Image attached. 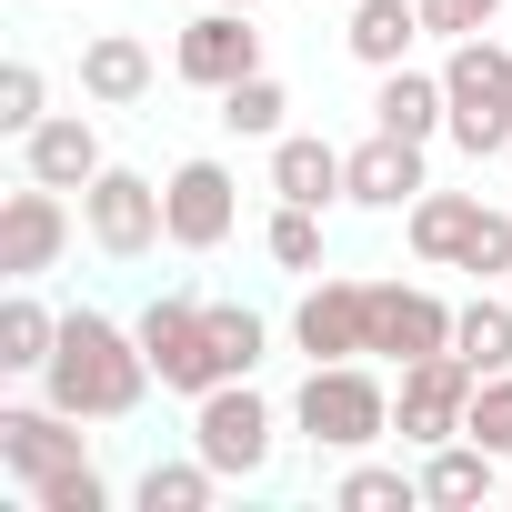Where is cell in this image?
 Masks as SVG:
<instances>
[{
	"instance_id": "cell-14",
	"label": "cell",
	"mask_w": 512,
	"mask_h": 512,
	"mask_svg": "<svg viewBox=\"0 0 512 512\" xmlns=\"http://www.w3.org/2000/svg\"><path fill=\"white\" fill-rule=\"evenodd\" d=\"M432 181H422V141H402V131H372L352 161H342V201H362V211H402V201H422Z\"/></svg>"
},
{
	"instance_id": "cell-27",
	"label": "cell",
	"mask_w": 512,
	"mask_h": 512,
	"mask_svg": "<svg viewBox=\"0 0 512 512\" xmlns=\"http://www.w3.org/2000/svg\"><path fill=\"white\" fill-rule=\"evenodd\" d=\"M211 482H221V472H211L201 452H191V462H151V472H141V512H201Z\"/></svg>"
},
{
	"instance_id": "cell-34",
	"label": "cell",
	"mask_w": 512,
	"mask_h": 512,
	"mask_svg": "<svg viewBox=\"0 0 512 512\" xmlns=\"http://www.w3.org/2000/svg\"><path fill=\"white\" fill-rule=\"evenodd\" d=\"M502 161H512V151H502Z\"/></svg>"
},
{
	"instance_id": "cell-24",
	"label": "cell",
	"mask_w": 512,
	"mask_h": 512,
	"mask_svg": "<svg viewBox=\"0 0 512 512\" xmlns=\"http://www.w3.org/2000/svg\"><path fill=\"white\" fill-rule=\"evenodd\" d=\"M211 352H221V382H251L262 352H272L262 312H251V302H211Z\"/></svg>"
},
{
	"instance_id": "cell-33",
	"label": "cell",
	"mask_w": 512,
	"mask_h": 512,
	"mask_svg": "<svg viewBox=\"0 0 512 512\" xmlns=\"http://www.w3.org/2000/svg\"><path fill=\"white\" fill-rule=\"evenodd\" d=\"M221 11H251V0H221Z\"/></svg>"
},
{
	"instance_id": "cell-19",
	"label": "cell",
	"mask_w": 512,
	"mask_h": 512,
	"mask_svg": "<svg viewBox=\"0 0 512 512\" xmlns=\"http://www.w3.org/2000/svg\"><path fill=\"white\" fill-rule=\"evenodd\" d=\"M472 231H482V201H472V191H422V201H412V251H422L432 272H462Z\"/></svg>"
},
{
	"instance_id": "cell-9",
	"label": "cell",
	"mask_w": 512,
	"mask_h": 512,
	"mask_svg": "<svg viewBox=\"0 0 512 512\" xmlns=\"http://www.w3.org/2000/svg\"><path fill=\"white\" fill-rule=\"evenodd\" d=\"M452 352V302L422 292V282H372V362H432Z\"/></svg>"
},
{
	"instance_id": "cell-13",
	"label": "cell",
	"mask_w": 512,
	"mask_h": 512,
	"mask_svg": "<svg viewBox=\"0 0 512 512\" xmlns=\"http://www.w3.org/2000/svg\"><path fill=\"white\" fill-rule=\"evenodd\" d=\"M292 342L312 362H362L372 352V282H312L292 312Z\"/></svg>"
},
{
	"instance_id": "cell-3",
	"label": "cell",
	"mask_w": 512,
	"mask_h": 512,
	"mask_svg": "<svg viewBox=\"0 0 512 512\" xmlns=\"http://www.w3.org/2000/svg\"><path fill=\"white\" fill-rule=\"evenodd\" d=\"M442 101H452V141H462L472 161L512 151V51H502L492 31L452 41V61H442Z\"/></svg>"
},
{
	"instance_id": "cell-32",
	"label": "cell",
	"mask_w": 512,
	"mask_h": 512,
	"mask_svg": "<svg viewBox=\"0 0 512 512\" xmlns=\"http://www.w3.org/2000/svg\"><path fill=\"white\" fill-rule=\"evenodd\" d=\"M492 11H502V0H422V31L472 41V31H492Z\"/></svg>"
},
{
	"instance_id": "cell-21",
	"label": "cell",
	"mask_w": 512,
	"mask_h": 512,
	"mask_svg": "<svg viewBox=\"0 0 512 512\" xmlns=\"http://www.w3.org/2000/svg\"><path fill=\"white\" fill-rule=\"evenodd\" d=\"M352 61H372V71H402L412 61V41H422V0H352Z\"/></svg>"
},
{
	"instance_id": "cell-17",
	"label": "cell",
	"mask_w": 512,
	"mask_h": 512,
	"mask_svg": "<svg viewBox=\"0 0 512 512\" xmlns=\"http://www.w3.org/2000/svg\"><path fill=\"white\" fill-rule=\"evenodd\" d=\"M342 161H352V151H332V141H312V131H282V141H272V191L302 201V211H322V201H342Z\"/></svg>"
},
{
	"instance_id": "cell-22",
	"label": "cell",
	"mask_w": 512,
	"mask_h": 512,
	"mask_svg": "<svg viewBox=\"0 0 512 512\" xmlns=\"http://www.w3.org/2000/svg\"><path fill=\"white\" fill-rule=\"evenodd\" d=\"M452 352L492 382V372H512V302H492V292H472L462 312H452Z\"/></svg>"
},
{
	"instance_id": "cell-5",
	"label": "cell",
	"mask_w": 512,
	"mask_h": 512,
	"mask_svg": "<svg viewBox=\"0 0 512 512\" xmlns=\"http://www.w3.org/2000/svg\"><path fill=\"white\" fill-rule=\"evenodd\" d=\"M191 452L221 472V482H251L272 462V402L251 392V382H211L201 402H191Z\"/></svg>"
},
{
	"instance_id": "cell-18",
	"label": "cell",
	"mask_w": 512,
	"mask_h": 512,
	"mask_svg": "<svg viewBox=\"0 0 512 512\" xmlns=\"http://www.w3.org/2000/svg\"><path fill=\"white\" fill-rule=\"evenodd\" d=\"M492 462H502V452H482L472 432L432 442V462H422V502H442V512H472V502H492V492H502V482H492Z\"/></svg>"
},
{
	"instance_id": "cell-15",
	"label": "cell",
	"mask_w": 512,
	"mask_h": 512,
	"mask_svg": "<svg viewBox=\"0 0 512 512\" xmlns=\"http://www.w3.org/2000/svg\"><path fill=\"white\" fill-rule=\"evenodd\" d=\"M21 171H31V181H51V191H91L111 161H101V131H91L81 111H51V121L21 141Z\"/></svg>"
},
{
	"instance_id": "cell-29",
	"label": "cell",
	"mask_w": 512,
	"mask_h": 512,
	"mask_svg": "<svg viewBox=\"0 0 512 512\" xmlns=\"http://www.w3.org/2000/svg\"><path fill=\"white\" fill-rule=\"evenodd\" d=\"M462 432H472L482 452H502V462H512V372H492V382L472 392V412H462Z\"/></svg>"
},
{
	"instance_id": "cell-8",
	"label": "cell",
	"mask_w": 512,
	"mask_h": 512,
	"mask_svg": "<svg viewBox=\"0 0 512 512\" xmlns=\"http://www.w3.org/2000/svg\"><path fill=\"white\" fill-rule=\"evenodd\" d=\"M81 221H91V241L111 251V262H141L151 241H171L161 181H141V171H101V181L81 191Z\"/></svg>"
},
{
	"instance_id": "cell-4",
	"label": "cell",
	"mask_w": 512,
	"mask_h": 512,
	"mask_svg": "<svg viewBox=\"0 0 512 512\" xmlns=\"http://www.w3.org/2000/svg\"><path fill=\"white\" fill-rule=\"evenodd\" d=\"M292 422H302V442H312V452H372V442L392 432V392H382L362 362H312V382H302Z\"/></svg>"
},
{
	"instance_id": "cell-23",
	"label": "cell",
	"mask_w": 512,
	"mask_h": 512,
	"mask_svg": "<svg viewBox=\"0 0 512 512\" xmlns=\"http://www.w3.org/2000/svg\"><path fill=\"white\" fill-rule=\"evenodd\" d=\"M51 342H61V312H41L31 292L0 302V372H41V362H51Z\"/></svg>"
},
{
	"instance_id": "cell-25",
	"label": "cell",
	"mask_w": 512,
	"mask_h": 512,
	"mask_svg": "<svg viewBox=\"0 0 512 512\" xmlns=\"http://www.w3.org/2000/svg\"><path fill=\"white\" fill-rule=\"evenodd\" d=\"M332 502H342V512H412V502H422V472H392V462H352Z\"/></svg>"
},
{
	"instance_id": "cell-6",
	"label": "cell",
	"mask_w": 512,
	"mask_h": 512,
	"mask_svg": "<svg viewBox=\"0 0 512 512\" xmlns=\"http://www.w3.org/2000/svg\"><path fill=\"white\" fill-rule=\"evenodd\" d=\"M141 352H151V372H161V392H211L221 382V352H211V302H191V292H161L151 312H141Z\"/></svg>"
},
{
	"instance_id": "cell-10",
	"label": "cell",
	"mask_w": 512,
	"mask_h": 512,
	"mask_svg": "<svg viewBox=\"0 0 512 512\" xmlns=\"http://www.w3.org/2000/svg\"><path fill=\"white\" fill-rule=\"evenodd\" d=\"M171 71H181L191 91H231V81H251V71H262V31H251V11H221V0H211V11L171 41Z\"/></svg>"
},
{
	"instance_id": "cell-20",
	"label": "cell",
	"mask_w": 512,
	"mask_h": 512,
	"mask_svg": "<svg viewBox=\"0 0 512 512\" xmlns=\"http://www.w3.org/2000/svg\"><path fill=\"white\" fill-rule=\"evenodd\" d=\"M81 91H91L101 111H131V101H151V51H141L131 31H101V41L81 51Z\"/></svg>"
},
{
	"instance_id": "cell-7",
	"label": "cell",
	"mask_w": 512,
	"mask_h": 512,
	"mask_svg": "<svg viewBox=\"0 0 512 512\" xmlns=\"http://www.w3.org/2000/svg\"><path fill=\"white\" fill-rule=\"evenodd\" d=\"M472 392H482V372H472L462 352H432V362H402V392H392V432L432 452V442H452V432H462Z\"/></svg>"
},
{
	"instance_id": "cell-1",
	"label": "cell",
	"mask_w": 512,
	"mask_h": 512,
	"mask_svg": "<svg viewBox=\"0 0 512 512\" xmlns=\"http://www.w3.org/2000/svg\"><path fill=\"white\" fill-rule=\"evenodd\" d=\"M151 382H161V372H151L141 332H121L111 312H61V342H51V362H41V392H51L71 422H121V412H141Z\"/></svg>"
},
{
	"instance_id": "cell-11",
	"label": "cell",
	"mask_w": 512,
	"mask_h": 512,
	"mask_svg": "<svg viewBox=\"0 0 512 512\" xmlns=\"http://www.w3.org/2000/svg\"><path fill=\"white\" fill-rule=\"evenodd\" d=\"M161 211H171V251H221L231 221H241V181L221 161H181L161 181Z\"/></svg>"
},
{
	"instance_id": "cell-31",
	"label": "cell",
	"mask_w": 512,
	"mask_h": 512,
	"mask_svg": "<svg viewBox=\"0 0 512 512\" xmlns=\"http://www.w3.org/2000/svg\"><path fill=\"white\" fill-rule=\"evenodd\" d=\"M462 272H472V282H502V272H512V211H482V231H472V251H462Z\"/></svg>"
},
{
	"instance_id": "cell-2",
	"label": "cell",
	"mask_w": 512,
	"mask_h": 512,
	"mask_svg": "<svg viewBox=\"0 0 512 512\" xmlns=\"http://www.w3.org/2000/svg\"><path fill=\"white\" fill-rule=\"evenodd\" d=\"M0 472H21V492L41 512H101V472H91V452H81V432H71L61 402L0 412Z\"/></svg>"
},
{
	"instance_id": "cell-28",
	"label": "cell",
	"mask_w": 512,
	"mask_h": 512,
	"mask_svg": "<svg viewBox=\"0 0 512 512\" xmlns=\"http://www.w3.org/2000/svg\"><path fill=\"white\" fill-rule=\"evenodd\" d=\"M262 241H272V262H282V272H322V211H302V201H282Z\"/></svg>"
},
{
	"instance_id": "cell-26",
	"label": "cell",
	"mask_w": 512,
	"mask_h": 512,
	"mask_svg": "<svg viewBox=\"0 0 512 512\" xmlns=\"http://www.w3.org/2000/svg\"><path fill=\"white\" fill-rule=\"evenodd\" d=\"M282 111H292V101H282V81H272V71H251V81H231V91H221V121H231L241 141H282Z\"/></svg>"
},
{
	"instance_id": "cell-30",
	"label": "cell",
	"mask_w": 512,
	"mask_h": 512,
	"mask_svg": "<svg viewBox=\"0 0 512 512\" xmlns=\"http://www.w3.org/2000/svg\"><path fill=\"white\" fill-rule=\"evenodd\" d=\"M51 111H41V71L31 61H11V71H0V131H11V141H31Z\"/></svg>"
},
{
	"instance_id": "cell-16",
	"label": "cell",
	"mask_w": 512,
	"mask_h": 512,
	"mask_svg": "<svg viewBox=\"0 0 512 512\" xmlns=\"http://www.w3.org/2000/svg\"><path fill=\"white\" fill-rule=\"evenodd\" d=\"M372 131H402V141H432V131H452V101H442V71H382V91H372Z\"/></svg>"
},
{
	"instance_id": "cell-12",
	"label": "cell",
	"mask_w": 512,
	"mask_h": 512,
	"mask_svg": "<svg viewBox=\"0 0 512 512\" xmlns=\"http://www.w3.org/2000/svg\"><path fill=\"white\" fill-rule=\"evenodd\" d=\"M61 251H71V211H61V191H51V181H21L11 201H0V272H11V282H41Z\"/></svg>"
}]
</instances>
